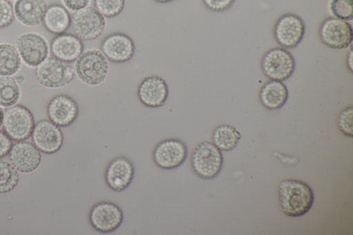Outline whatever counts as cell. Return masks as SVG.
<instances>
[{
    "label": "cell",
    "mask_w": 353,
    "mask_h": 235,
    "mask_svg": "<svg viewBox=\"0 0 353 235\" xmlns=\"http://www.w3.org/2000/svg\"><path fill=\"white\" fill-rule=\"evenodd\" d=\"M70 23L71 14L63 5L54 3L48 6L43 24L48 32L55 35L65 33Z\"/></svg>",
    "instance_id": "7402d4cb"
},
{
    "label": "cell",
    "mask_w": 353,
    "mask_h": 235,
    "mask_svg": "<svg viewBox=\"0 0 353 235\" xmlns=\"http://www.w3.org/2000/svg\"><path fill=\"white\" fill-rule=\"evenodd\" d=\"M8 1H16V0H8Z\"/></svg>",
    "instance_id": "8d00e7d4"
},
{
    "label": "cell",
    "mask_w": 353,
    "mask_h": 235,
    "mask_svg": "<svg viewBox=\"0 0 353 235\" xmlns=\"http://www.w3.org/2000/svg\"><path fill=\"white\" fill-rule=\"evenodd\" d=\"M8 154L11 164L22 173L32 172L41 161L40 151L34 143L23 141L12 145Z\"/></svg>",
    "instance_id": "ac0fdd59"
},
{
    "label": "cell",
    "mask_w": 353,
    "mask_h": 235,
    "mask_svg": "<svg viewBox=\"0 0 353 235\" xmlns=\"http://www.w3.org/2000/svg\"><path fill=\"white\" fill-rule=\"evenodd\" d=\"M190 166L194 173L203 179H212L221 172L223 163L221 151L212 142L201 141L192 149Z\"/></svg>",
    "instance_id": "3957f363"
},
{
    "label": "cell",
    "mask_w": 353,
    "mask_h": 235,
    "mask_svg": "<svg viewBox=\"0 0 353 235\" xmlns=\"http://www.w3.org/2000/svg\"><path fill=\"white\" fill-rule=\"evenodd\" d=\"M31 136L34 145L45 154L57 152L63 144V134L60 127L50 120L39 121L34 125Z\"/></svg>",
    "instance_id": "2e32d148"
},
{
    "label": "cell",
    "mask_w": 353,
    "mask_h": 235,
    "mask_svg": "<svg viewBox=\"0 0 353 235\" xmlns=\"http://www.w3.org/2000/svg\"><path fill=\"white\" fill-rule=\"evenodd\" d=\"M318 34L321 43L330 48H347L352 43L353 30L351 24L334 17L322 20L319 25Z\"/></svg>",
    "instance_id": "ba28073f"
},
{
    "label": "cell",
    "mask_w": 353,
    "mask_h": 235,
    "mask_svg": "<svg viewBox=\"0 0 353 235\" xmlns=\"http://www.w3.org/2000/svg\"><path fill=\"white\" fill-rule=\"evenodd\" d=\"M352 57L353 53L352 48L350 47L349 51L347 52L345 57V65L349 72L352 74L353 71V65H352Z\"/></svg>",
    "instance_id": "836d02e7"
},
{
    "label": "cell",
    "mask_w": 353,
    "mask_h": 235,
    "mask_svg": "<svg viewBox=\"0 0 353 235\" xmlns=\"http://www.w3.org/2000/svg\"><path fill=\"white\" fill-rule=\"evenodd\" d=\"M21 61L14 45L8 43H0V76H12L17 73Z\"/></svg>",
    "instance_id": "cb8c5ba5"
},
{
    "label": "cell",
    "mask_w": 353,
    "mask_h": 235,
    "mask_svg": "<svg viewBox=\"0 0 353 235\" xmlns=\"http://www.w3.org/2000/svg\"><path fill=\"white\" fill-rule=\"evenodd\" d=\"M21 91L17 81L11 76H0V106L8 108L19 101Z\"/></svg>",
    "instance_id": "d4e9b609"
},
{
    "label": "cell",
    "mask_w": 353,
    "mask_h": 235,
    "mask_svg": "<svg viewBox=\"0 0 353 235\" xmlns=\"http://www.w3.org/2000/svg\"><path fill=\"white\" fill-rule=\"evenodd\" d=\"M88 219L90 225L96 231L108 234L120 227L124 220V214L117 203L101 201L91 207Z\"/></svg>",
    "instance_id": "9c48e42d"
},
{
    "label": "cell",
    "mask_w": 353,
    "mask_h": 235,
    "mask_svg": "<svg viewBox=\"0 0 353 235\" xmlns=\"http://www.w3.org/2000/svg\"><path fill=\"white\" fill-rule=\"evenodd\" d=\"M100 50L108 61L123 63L134 57L136 46L133 39L127 34L113 32L103 38Z\"/></svg>",
    "instance_id": "5bb4252c"
},
{
    "label": "cell",
    "mask_w": 353,
    "mask_h": 235,
    "mask_svg": "<svg viewBox=\"0 0 353 235\" xmlns=\"http://www.w3.org/2000/svg\"><path fill=\"white\" fill-rule=\"evenodd\" d=\"M74 75V68L70 63L55 57H47L35 69L37 81L48 88L64 87L71 83Z\"/></svg>",
    "instance_id": "8992f818"
},
{
    "label": "cell",
    "mask_w": 353,
    "mask_h": 235,
    "mask_svg": "<svg viewBox=\"0 0 353 235\" xmlns=\"http://www.w3.org/2000/svg\"><path fill=\"white\" fill-rule=\"evenodd\" d=\"M328 9L332 17L350 21L353 18V0H330Z\"/></svg>",
    "instance_id": "4316f807"
},
{
    "label": "cell",
    "mask_w": 353,
    "mask_h": 235,
    "mask_svg": "<svg viewBox=\"0 0 353 235\" xmlns=\"http://www.w3.org/2000/svg\"><path fill=\"white\" fill-rule=\"evenodd\" d=\"M19 180V173L13 165L7 161H0V193L11 192Z\"/></svg>",
    "instance_id": "484cf974"
},
{
    "label": "cell",
    "mask_w": 353,
    "mask_h": 235,
    "mask_svg": "<svg viewBox=\"0 0 353 235\" xmlns=\"http://www.w3.org/2000/svg\"><path fill=\"white\" fill-rule=\"evenodd\" d=\"M295 65L293 55L282 47L269 49L261 60V70L270 80L284 81L288 79L293 74Z\"/></svg>",
    "instance_id": "52a82bcc"
},
{
    "label": "cell",
    "mask_w": 353,
    "mask_h": 235,
    "mask_svg": "<svg viewBox=\"0 0 353 235\" xmlns=\"http://www.w3.org/2000/svg\"><path fill=\"white\" fill-rule=\"evenodd\" d=\"M125 0H94V7L105 18L119 15L125 7Z\"/></svg>",
    "instance_id": "83f0119b"
},
{
    "label": "cell",
    "mask_w": 353,
    "mask_h": 235,
    "mask_svg": "<svg viewBox=\"0 0 353 235\" xmlns=\"http://www.w3.org/2000/svg\"><path fill=\"white\" fill-rule=\"evenodd\" d=\"M154 2L159 3H167L172 1H174L175 0H152Z\"/></svg>",
    "instance_id": "d590c367"
},
{
    "label": "cell",
    "mask_w": 353,
    "mask_h": 235,
    "mask_svg": "<svg viewBox=\"0 0 353 235\" xmlns=\"http://www.w3.org/2000/svg\"><path fill=\"white\" fill-rule=\"evenodd\" d=\"M63 6L71 12H75L90 6L91 0H61Z\"/></svg>",
    "instance_id": "1f68e13d"
},
{
    "label": "cell",
    "mask_w": 353,
    "mask_h": 235,
    "mask_svg": "<svg viewBox=\"0 0 353 235\" xmlns=\"http://www.w3.org/2000/svg\"><path fill=\"white\" fill-rule=\"evenodd\" d=\"M288 90L283 81L270 80L263 84L259 92L261 105L269 110L281 109L288 99Z\"/></svg>",
    "instance_id": "44dd1931"
},
{
    "label": "cell",
    "mask_w": 353,
    "mask_h": 235,
    "mask_svg": "<svg viewBox=\"0 0 353 235\" xmlns=\"http://www.w3.org/2000/svg\"><path fill=\"white\" fill-rule=\"evenodd\" d=\"M134 175L135 167L132 161L126 156H118L108 163L104 179L110 190L121 192L131 185Z\"/></svg>",
    "instance_id": "4fadbf2b"
},
{
    "label": "cell",
    "mask_w": 353,
    "mask_h": 235,
    "mask_svg": "<svg viewBox=\"0 0 353 235\" xmlns=\"http://www.w3.org/2000/svg\"><path fill=\"white\" fill-rule=\"evenodd\" d=\"M169 96V88L163 77L150 75L145 77L137 88V97L144 106L157 108L165 105Z\"/></svg>",
    "instance_id": "9a60e30c"
},
{
    "label": "cell",
    "mask_w": 353,
    "mask_h": 235,
    "mask_svg": "<svg viewBox=\"0 0 353 235\" xmlns=\"http://www.w3.org/2000/svg\"><path fill=\"white\" fill-rule=\"evenodd\" d=\"M14 19L13 5L8 0H0V29L10 25Z\"/></svg>",
    "instance_id": "f546056e"
},
{
    "label": "cell",
    "mask_w": 353,
    "mask_h": 235,
    "mask_svg": "<svg viewBox=\"0 0 353 235\" xmlns=\"http://www.w3.org/2000/svg\"><path fill=\"white\" fill-rule=\"evenodd\" d=\"M83 50V41L70 33L56 35L50 43L53 57L68 63L74 62Z\"/></svg>",
    "instance_id": "d6986e66"
},
{
    "label": "cell",
    "mask_w": 353,
    "mask_h": 235,
    "mask_svg": "<svg viewBox=\"0 0 353 235\" xmlns=\"http://www.w3.org/2000/svg\"><path fill=\"white\" fill-rule=\"evenodd\" d=\"M34 125L32 113L24 105L15 104L4 112L3 131L12 141H23L30 138Z\"/></svg>",
    "instance_id": "277c9868"
},
{
    "label": "cell",
    "mask_w": 353,
    "mask_h": 235,
    "mask_svg": "<svg viewBox=\"0 0 353 235\" xmlns=\"http://www.w3.org/2000/svg\"><path fill=\"white\" fill-rule=\"evenodd\" d=\"M12 146V139L3 131H0V159L9 154Z\"/></svg>",
    "instance_id": "d6a6232c"
},
{
    "label": "cell",
    "mask_w": 353,
    "mask_h": 235,
    "mask_svg": "<svg viewBox=\"0 0 353 235\" xmlns=\"http://www.w3.org/2000/svg\"><path fill=\"white\" fill-rule=\"evenodd\" d=\"M278 200L282 212L290 217H300L312 207L314 194L305 181L295 178L281 181L277 187Z\"/></svg>",
    "instance_id": "6da1fadb"
},
{
    "label": "cell",
    "mask_w": 353,
    "mask_h": 235,
    "mask_svg": "<svg viewBox=\"0 0 353 235\" xmlns=\"http://www.w3.org/2000/svg\"><path fill=\"white\" fill-rule=\"evenodd\" d=\"M74 74L83 84L96 87L107 79L110 66L107 58L97 48H89L74 61Z\"/></svg>",
    "instance_id": "7a4b0ae2"
},
{
    "label": "cell",
    "mask_w": 353,
    "mask_h": 235,
    "mask_svg": "<svg viewBox=\"0 0 353 235\" xmlns=\"http://www.w3.org/2000/svg\"><path fill=\"white\" fill-rule=\"evenodd\" d=\"M352 116V105H348L338 112L336 119V126L339 131L350 138L353 136Z\"/></svg>",
    "instance_id": "f1b7e54d"
},
{
    "label": "cell",
    "mask_w": 353,
    "mask_h": 235,
    "mask_svg": "<svg viewBox=\"0 0 353 235\" xmlns=\"http://www.w3.org/2000/svg\"><path fill=\"white\" fill-rule=\"evenodd\" d=\"M105 19L94 7L88 6L72 14L70 28L81 41H93L105 30Z\"/></svg>",
    "instance_id": "5b68a950"
},
{
    "label": "cell",
    "mask_w": 353,
    "mask_h": 235,
    "mask_svg": "<svg viewBox=\"0 0 353 235\" xmlns=\"http://www.w3.org/2000/svg\"><path fill=\"white\" fill-rule=\"evenodd\" d=\"M203 5L208 10L220 12L228 10L234 3L236 0H201Z\"/></svg>",
    "instance_id": "4dcf8cb0"
},
{
    "label": "cell",
    "mask_w": 353,
    "mask_h": 235,
    "mask_svg": "<svg viewBox=\"0 0 353 235\" xmlns=\"http://www.w3.org/2000/svg\"><path fill=\"white\" fill-rule=\"evenodd\" d=\"M305 31L303 19L298 14L289 12L276 19L273 27V36L282 48L291 49L301 42Z\"/></svg>",
    "instance_id": "8fae6325"
},
{
    "label": "cell",
    "mask_w": 353,
    "mask_h": 235,
    "mask_svg": "<svg viewBox=\"0 0 353 235\" xmlns=\"http://www.w3.org/2000/svg\"><path fill=\"white\" fill-rule=\"evenodd\" d=\"M47 8L46 0H16L13 5L14 17L28 27L42 23Z\"/></svg>",
    "instance_id": "ffe728a7"
},
{
    "label": "cell",
    "mask_w": 353,
    "mask_h": 235,
    "mask_svg": "<svg viewBox=\"0 0 353 235\" xmlns=\"http://www.w3.org/2000/svg\"><path fill=\"white\" fill-rule=\"evenodd\" d=\"M16 48L23 62L34 68L44 61L49 54V45L40 34L33 32H25L16 40Z\"/></svg>",
    "instance_id": "7c38bea8"
},
{
    "label": "cell",
    "mask_w": 353,
    "mask_h": 235,
    "mask_svg": "<svg viewBox=\"0 0 353 235\" xmlns=\"http://www.w3.org/2000/svg\"><path fill=\"white\" fill-rule=\"evenodd\" d=\"M49 120L61 127L72 125L78 118L79 107L70 96L59 94L53 96L47 107Z\"/></svg>",
    "instance_id": "e0dca14e"
},
{
    "label": "cell",
    "mask_w": 353,
    "mask_h": 235,
    "mask_svg": "<svg viewBox=\"0 0 353 235\" xmlns=\"http://www.w3.org/2000/svg\"><path fill=\"white\" fill-rule=\"evenodd\" d=\"M188 150L185 143L177 138H167L157 143L152 151V160L161 169L171 170L186 160Z\"/></svg>",
    "instance_id": "30bf717a"
},
{
    "label": "cell",
    "mask_w": 353,
    "mask_h": 235,
    "mask_svg": "<svg viewBox=\"0 0 353 235\" xmlns=\"http://www.w3.org/2000/svg\"><path fill=\"white\" fill-rule=\"evenodd\" d=\"M3 114L4 112L3 109L0 107V127H1L3 124Z\"/></svg>",
    "instance_id": "e575fe53"
},
{
    "label": "cell",
    "mask_w": 353,
    "mask_h": 235,
    "mask_svg": "<svg viewBox=\"0 0 353 235\" xmlns=\"http://www.w3.org/2000/svg\"><path fill=\"white\" fill-rule=\"evenodd\" d=\"M241 139L240 132L228 124L219 125L212 132V142L221 151L233 150L238 145Z\"/></svg>",
    "instance_id": "603a6c76"
}]
</instances>
